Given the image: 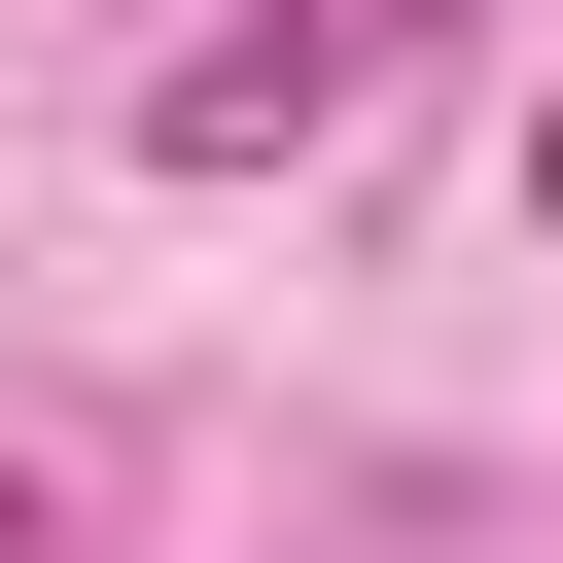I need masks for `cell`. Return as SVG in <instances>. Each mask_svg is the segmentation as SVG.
I'll use <instances>...</instances> for the list:
<instances>
[{
    "label": "cell",
    "mask_w": 563,
    "mask_h": 563,
    "mask_svg": "<svg viewBox=\"0 0 563 563\" xmlns=\"http://www.w3.org/2000/svg\"><path fill=\"white\" fill-rule=\"evenodd\" d=\"M317 70H352L317 0H282V35H176V70H141V141H176V176H246V141H317Z\"/></svg>",
    "instance_id": "1"
},
{
    "label": "cell",
    "mask_w": 563,
    "mask_h": 563,
    "mask_svg": "<svg viewBox=\"0 0 563 563\" xmlns=\"http://www.w3.org/2000/svg\"><path fill=\"white\" fill-rule=\"evenodd\" d=\"M0 563H70V528H35V493H0Z\"/></svg>",
    "instance_id": "2"
}]
</instances>
